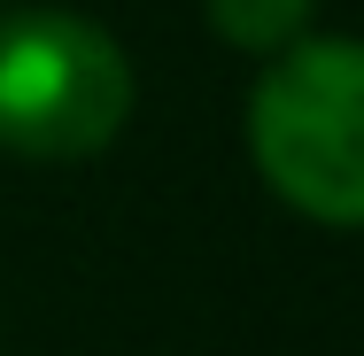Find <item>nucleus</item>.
Returning a JSON list of instances; mask_svg holds the SVG:
<instances>
[{"label": "nucleus", "mask_w": 364, "mask_h": 356, "mask_svg": "<svg viewBox=\"0 0 364 356\" xmlns=\"http://www.w3.org/2000/svg\"><path fill=\"white\" fill-rule=\"evenodd\" d=\"M240 132L279 210L326 232H364V39L302 31L279 47L248 85Z\"/></svg>", "instance_id": "obj_1"}, {"label": "nucleus", "mask_w": 364, "mask_h": 356, "mask_svg": "<svg viewBox=\"0 0 364 356\" xmlns=\"http://www.w3.org/2000/svg\"><path fill=\"white\" fill-rule=\"evenodd\" d=\"M132 109L140 77L109 23L63 0L0 8V155L93 163L124 140Z\"/></svg>", "instance_id": "obj_2"}, {"label": "nucleus", "mask_w": 364, "mask_h": 356, "mask_svg": "<svg viewBox=\"0 0 364 356\" xmlns=\"http://www.w3.org/2000/svg\"><path fill=\"white\" fill-rule=\"evenodd\" d=\"M202 23L218 31L232 55L272 63L279 47H294V39L318 23V0H202Z\"/></svg>", "instance_id": "obj_3"}]
</instances>
